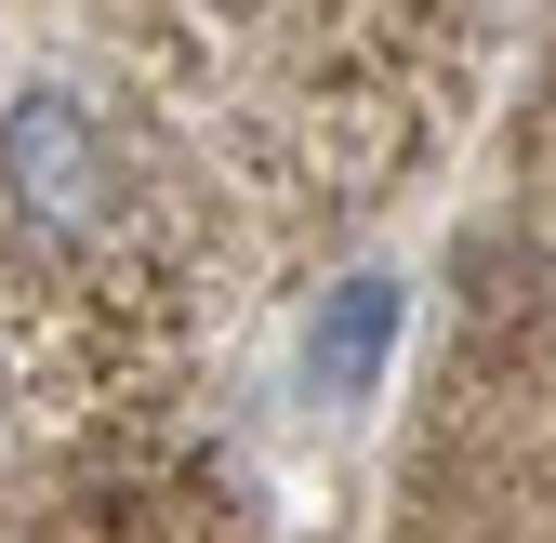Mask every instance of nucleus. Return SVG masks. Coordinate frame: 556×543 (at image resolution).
I'll list each match as a JSON object with an SVG mask.
<instances>
[{
  "mask_svg": "<svg viewBox=\"0 0 556 543\" xmlns=\"http://www.w3.org/2000/svg\"><path fill=\"white\" fill-rule=\"evenodd\" d=\"M371 331H384V292L358 279V292H344V331L318 345V371H331V384H358V358H371Z\"/></svg>",
  "mask_w": 556,
  "mask_h": 543,
  "instance_id": "nucleus-2",
  "label": "nucleus"
},
{
  "mask_svg": "<svg viewBox=\"0 0 556 543\" xmlns=\"http://www.w3.org/2000/svg\"><path fill=\"white\" fill-rule=\"evenodd\" d=\"M0 186H14V213L40 239H106L119 213V147H106V119L66 93V80H27L14 106H0Z\"/></svg>",
  "mask_w": 556,
  "mask_h": 543,
  "instance_id": "nucleus-1",
  "label": "nucleus"
}]
</instances>
